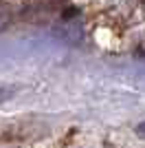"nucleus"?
<instances>
[{
  "instance_id": "nucleus-1",
  "label": "nucleus",
  "mask_w": 145,
  "mask_h": 148,
  "mask_svg": "<svg viewBox=\"0 0 145 148\" xmlns=\"http://www.w3.org/2000/svg\"><path fill=\"white\" fill-rule=\"evenodd\" d=\"M136 133H139V135H143V137H145V124H139V126H136Z\"/></svg>"
}]
</instances>
